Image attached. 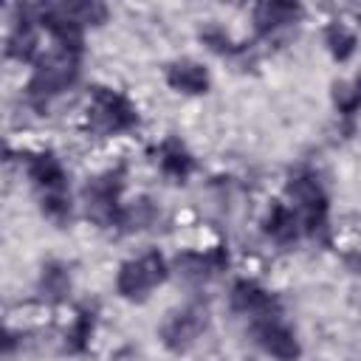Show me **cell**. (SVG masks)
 <instances>
[{"instance_id":"14","label":"cell","mask_w":361,"mask_h":361,"mask_svg":"<svg viewBox=\"0 0 361 361\" xmlns=\"http://www.w3.org/2000/svg\"><path fill=\"white\" fill-rule=\"evenodd\" d=\"M161 169H164L169 178L180 180V183L192 175L195 161H192V155L186 152V147H183L178 138L164 141V147H161Z\"/></svg>"},{"instance_id":"6","label":"cell","mask_w":361,"mask_h":361,"mask_svg":"<svg viewBox=\"0 0 361 361\" xmlns=\"http://www.w3.org/2000/svg\"><path fill=\"white\" fill-rule=\"evenodd\" d=\"M251 336H254V341H257L268 355H274V358H279V361H296L299 353H302L296 336L279 322V316L251 322Z\"/></svg>"},{"instance_id":"11","label":"cell","mask_w":361,"mask_h":361,"mask_svg":"<svg viewBox=\"0 0 361 361\" xmlns=\"http://www.w3.org/2000/svg\"><path fill=\"white\" fill-rule=\"evenodd\" d=\"M299 14H302V8L296 3H276V0H271V3H259L254 8V25H257L259 34H271V31H276L282 25L296 23Z\"/></svg>"},{"instance_id":"18","label":"cell","mask_w":361,"mask_h":361,"mask_svg":"<svg viewBox=\"0 0 361 361\" xmlns=\"http://www.w3.org/2000/svg\"><path fill=\"white\" fill-rule=\"evenodd\" d=\"M90 333H93V313H79L76 316V322L71 324V330H68V350H73V353H82L85 347H87V338H90Z\"/></svg>"},{"instance_id":"17","label":"cell","mask_w":361,"mask_h":361,"mask_svg":"<svg viewBox=\"0 0 361 361\" xmlns=\"http://www.w3.org/2000/svg\"><path fill=\"white\" fill-rule=\"evenodd\" d=\"M333 99H336V107L338 113L344 116H353L355 110H361V76L353 82V85H336L333 87Z\"/></svg>"},{"instance_id":"15","label":"cell","mask_w":361,"mask_h":361,"mask_svg":"<svg viewBox=\"0 0 361 361\" xmlns=\"http://www.w3.org/2000/svg\"><path fill=\"white\" fill-rule=\"evenodd\" d=\"M324 39H327V48H330V54H333L336 59H347V56L355 51V34H353L344 23H333V25L327 28Z\"/></svg>"},{"instance_id":"12","label":"cell","mask_w":361,"mask_h":361,"mask_svg":"<svg viewBox=\"0 0 361 361\" xmlns=\"http://www.w3.org/2000/svg\"><path fill=\"white\" fill-rule=\"evenodd\" d=\"M166 82L183 93H206L209 90V73L197 62H175L166 71Z\"/></svg>"},{"instance_id":"19","label":"cell","mask_w":361,"mask_h":361,"mask_svg":"<svg viewBox=\"0 0 361 361\" xmlns=\"http://www.w3.org/2000/svg\"><path fill=\"white\" fill-rule=\"evenodd\" d=\"M200 37H203V42H206L212 51H217V54H226V51H231V39H228V34H226L223 28H217V25L206 28Z\"/></svg>"},{"instance_id":"1","label":"cell","mask_w":361,"mask_h":361,"mask_svg":"<svg viewBox=\"0 0 361 361\" xmlns=\"http://www.w3.org/2000/svg\"><path fill=\"white\" fill-rule=\"evenodd\" d=\"M79 56H82L79 51L56 45L51 54L37 59V71H34L28 87H25L28 102L37 110H45L54 96H59L62 90H68L76 82V76H79Z\"/></svg>"},{"instance_id":"2","label":"cell","mask_w":361,"mask_h":361,"mask_svg":"<svg viewBox=\"0 0 361 361\" xmlns=\"http://www.w3.org/2000/svg\"><path fill=\"white\" fill-rule=\"evenodd\" d=\"M87 124L99 135H113V133H124L135 127L138 113L121 93L110 87H93L90 104H87Z\"/></svg>"},{"instance_id":"7","label":"cell","mask_w":361,"mask_h":361,"mask_svg":"<svg viewBox=\"0 0 361 361\" xmlns=\"http://www.w3.org/2000/svg\"><path fill=\"white\" fill-rule=\"evenodd\" d=\"M206 307L200 305H189L178 313H172L166 319V324L161 327V338L169 350H186L189 344H195V338L206 330Z\"/></svg>"},{"instance_id":"13","label":"cell","mask_w":361,"mask_h":361,"mask_svg":"<svg viewBox=\"0 0 361 361\" xmlns=\"http://www.w3.org/2000/svg\"><path fill=\"white\" fill-rule=\"evenodd\" d=\"M265 231L276 240V243H293L302 231V223H299V214L282 203H274L268 217H265Z\"/></svg>"},{"instance_id":"10","label":"cell","mask_w":361,"mask_h":361,"mask_svg":"<svg viewBox=\"0 0 361 361\" xmlns=\"http://www.w3.org/2000/svg\"><path fill=\"white\" fill-rule=\"evenodd\" d=\"M226 265H228L226 248H212L206 254H183V257H178V268L189 279H209V276L220 274Z\"/></svg>"},{"instance_id":"4","label":"cell","mask_w":361,"mask_h":361,"mask_svg":"<svg viewBox=\"0 0 361 361\" xmlns=\"http://www.w3.org/2000/svg\"><path fill=\"white\" fill-rule=\"evenodd\" d=\"M166 279V262L158 251H147L138 259H130L118 268L116 288L124 299H144L155 285Z\"/></svg>"},{"instance_id":"5","label":"cell","mask_w":361,"mask_h":361,"mask_svg":"<svg viewBox=\"0 0 361 361\" xmlns=\"http://www.w3.org/2000/svg\"><path fill=\"white\" fill-rule=\"evenodd\" d=\"M121 169L116 172H104L102 178L90 180L85 186V209H87V217H93L96 223L102 226H118L121 223V203H118V195H121Z\"/></svg>"},{"instance_id":"16","label":"cell","mask_w":361,"mask_h":361,"mask_svg":"<svg viewBox=\"0 0 361 361\" xmlns=\"http://www.w3.org/2000/svg\"><path fill=\"white\" fill-rule=\"evenodd\" d=\"M68 285H71V279H68V271H65L62 265H45V268H42V276H39V290H42V296L59 299L62 293H68Z\"/></svg>"},{"instance_id":"9","label":"cell","mask_w":361,"mask_h":361,"mask_svg":"<svg viewBox=\"0 0 361 361\" xmlns=\"http://www.w3.org/2000/svg\"><path fill=\"white\" fill-rule=\"evenodd\" d=\"M28 178L34 180V186L39 189L42 197L68 195L65 192V169L56 161V155H51V152H39V155L28 158Z\"/></svg>"},{"instance_id":"3","label":"cell","mask_w":361,"mask_h":361,"mask_svg":"<svg viewBox=\"0 0 361 361\" xmlns=\"http://www.w3.org/2000/svg\"><path fill=\"white\" fill-rule=\"evenodd\" d=\"M288 195L293 197V212L299 214L302 231L307 234H324L327 231V197L313 175H296L288 183Z\"/></svg>"},{"instance_id":"8","label":"cell","mask_w":361,"mask_h":361,"mask_svg":"<svg viewBox=\"0 0 361 361\" xmlns=\"http://www.w3.org/2000/svg\"><path fill=\"white\" fill-rule=\"evenodd\" d=\"M231 307H234L237 313L251 316L254 322H257V319L279 316V307H276L274 296L265 293L259 285H254V282H248V279L234 282V288H231Z\"/></svg>"}]
</instances>
